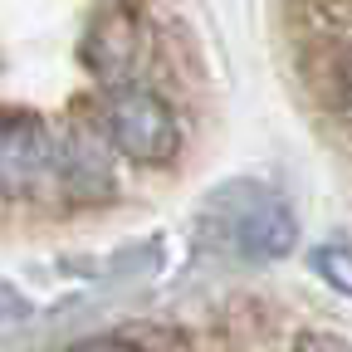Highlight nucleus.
I'll return each mask as SVG.
<instances>
[{"label":"nucleus","instance_id":"1","mask_svg":"<svg viewBox=\"0 0 352 352\" xmlns=\"http://www.w3.org/2000/svg\"><path fill=\"white\" fill-rule=\"evenodd\" d=\"M98 122H103V138L127 162L166 166L182 152V122H176L171 103L162 94H152V88H132V83L108 88L98 98Z\"/></svg>","mask_w":352,"mask_h":352},{"label":"nucleus","instance_id":"3","mask_svg":"<svg viewBox=\"0 0 352 352\" xmlns=\"http://www.w3.org/2000/svg\"><path fill=\"white\" fill-rule=\"evenodd\" d=\"M0 166H6V191L20 196L25 186L34 191L39 176L59 171V147H54V138L39 122H25V118L10 113L6 132H0Z\"/></svg>","mask_w":352,"mask_h":352},{"label":"nucleus","instance_id":"5","mask_svg":"<svg viewBox=\"0 0 352 352\" xmlns=\"http://www.w3.org/2000/svg\"><path fill=\"white\" fill-rule=\"evenodd\" d=\"M328 88H333L338 108H347V118H352V44L328 59Z\"/></svg>","mask_w":352,"mask_h":352},{"label":"nucleus","instance_id":"4","mask_svg":"<svg viewBox=\"0 0 352 352\" xmlns=\"http://www.w3.org/2000/svg\"><path fill=\"white\" fill-rule=\"evenodd\" d=\"M314 274L333 284L338 294H352V250L347 245H318L314 250Z\"/></svg>","mask_w":352,"mask_h":352},{"label":"nucleus","instance_id":"2","mask_svg":"<svg viewBox=\"0 0 352 352\" xmlns=\"http://www.w3.org/2000/svg\"><path fill=\"white\" fill-rule=\"evenodd\" d=\"M220 240L240 259H284L298 245V220L279 196L250 191L245 206H230V215L220 220Z\"/></svg>","mask_w":352,"mask_h":352}]
</instances>
